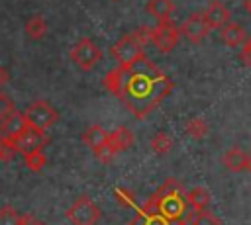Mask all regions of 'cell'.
Instances as JSON below:
<instances>
[{"label": "cell", "instance_id": "cell-1", "mask_svg": "<svg viewBox=\"0 0 251 225\" xmlns=\"http://www.w3.org/2000/svg\"><path fill=\"white\" fill-rule=\"evenodd\" d=\"M173 86V80L145 55L116 67L104 76V88L137 119L147 117L171 94Z\"/></svg>", "mask_w": 251, "mask_h": 225}, {"label": "cell", "instance_id": "cell-2", "mask_svg": "<svg viewBox=\"0 0 251 225\" xmlns=\"http://www.w3.org/2000/svg\"><path fill=\"white\" fill-rule=\"evenodd\" d=\"M186 200H184V188L176 178H167L161 188L137 209L147 211V213H161L167 219H178V217H188L192 211L186 215Z\"/></svg>", "mask_w": 251, "mask_h": 225}, {"label": "cell", "instance_id": "cell-3", "mask_svg": "<svg viewBox=\"0 0 251 225\" xmlns=\"http://www.w3.org/2000/svg\"><path fill=\"white\" fill-rule=\"evenodd\" d=\"M24 119H25V125L41 129V131H47L49 127H53L57 123L59 113L47 100H35L25 108Z\"/></svg>", "mask_w": 251, "mask_h": 225}, {"label": "cell", "instance_id": "cell-4", "mask_svg": "<svg viewBox=\"0 0 251 225\" xmlns=\"http://www.w3.org/2000/svg\"><path fill=\"white\" fill-rule=\"evenodd\" d=\"M180 39V31L178 25L173 20L167 22H157L155 27H151V37L149 43L159 51V53H169L178 45Z\"/></svg>", "mask_w": 251, "mask_h": 225}, {"label": "cell", "instance_id": "cell-5", "mask_svg": "<svg viewBox=\"0 0 251 225\" xmlns=\"http://www.w3.org/2000/svg\"><path fill=\"white\" fill-rule=\"evenodd\" d=\"M100 59H102V51L90 37L78 39L71 49V61L80 70H92L100 63Z\"/></svg>", "mask_w": 251, "mask_h": 225}, {"label": "cell", "instance_id": "cell-6", "mask_svg": "<svg viewBox=\"0 0 251 225\" xmlns=\"http://www.w3.org/2000/svg\"><path fill=\"white\" fill-rule=\"evenodd\" d=\"M100 207L88 198L80 196L73 202V205L67 209V217L73 225H96L100 221Z\"/></svg>", "mask_w": 251, "mask_h": 225}, {"label": "cell", "instance_id": "cell-7", "mask_svg": "<svg viewBox=\"0 0 251 225\" xmlns=\"http://www.w3.org/2000/svg\"><path fill=\"white\" fill-rule=\"evenodd\" d=\"M110 53H112V57L120 63V65H126V63H131V61H135V59H139V57H143L145 55V51H143V45L131 35V33H126V35H122L112 47H110Z\"/></svg>", "mask_w": 251, "mask_h": 225}, {"label": "cell", "instance_id": "cell-8", "mask_svg": "<svg viewBox=\"0 0 251 225\" xmlns=\"http://www.w3.org/2000/svg\"><path fill=\"white\" fill-rule=\"evenodd\" d=\"M12 143L16 147V153H29V151H35V149H43L47 143H49V135L41 129H35V127H29L25 125L20 133H16L12 137Z\"/></svg>", "mask_w": 251, "mask_h": 225}, {"label": "cell", "instance_id": "cell-9", "mask_svg": "<svg viewBox=\"0 0 251 225\" xmlns=\"http://www.w3.org/2000/svg\"><path fill=\"white\" fill-rule=\"evenodd\" d=\"M210 29H212V27H210L208 22L204 20L202 12H196V14L188 16V18L178 25L180 35H184V37H186L188 41H192V43L204 41V37H208Z\"/></svg>", "mask_w": 251, "mask_h": 225}, {"label": "cell", "instance_id": "cell-10", "mask_svg": "<svg viewBox=\"0 0 251 225\" xmlns=\"http://www.w3.org/2000/svg\"><path fill=\"white\" fill-rule=\"evenodd\" d=\"M202 16H204V20L208 22V25H210L212 29H220L224 23H227V22L231 20V14H229L227 6H226L224 2H220V0L210 2L208 8L202 12Z\"/></svg>", "mask_w": 251, "mask_h": 225}, {"label": "cell", "instance_id": "cell-11", "mask_svg": "<svg viewBox=\"0 0 251 225\" xmlns=\"http://www.w3.org/2000/svg\"><path fill=\"white\" fill-rule=\"evenodd\" d=\"M129 225H188V217H178V219H167L161 213H147L137 209L135 217L129 221Z\"/></svg>", "mask_w": 251, "mask_h": 225}, {"label": "cell", "instance_id": "cell-12", "mask_svg": "<svg viewBox=\"0 0 251 225\" xmlns=\"http://www.w3.org/2000/svg\"><path fill=\"white\" fill-rule=\"evenodd\" d=\"M220 35L224 39V43L227 47H241V43L245 41V27L239 23V22H227L220 27Z\"/></svg>", "mask_w": 251, "mask_h": 225}, {"label": "cell", "instance_id": "cell-13", "mask_svg": "<svg viewBox=\"0 0 251 225\" xmlns=\"http://www.w3.org/2000/svg\"><path fill=\"white\" fill-rule=\"evenodd\" d=\"M133 139H135V137H133L131 129H127V127H118V129H114L112 133H108V145L112 147V151H114L116 155L127 151V149L133 145Z\"/></svg>", "mask_w": 251, "mask_h": 225}, {"label": "cell", "instance_id": "cell-14", "mask_svg": "<svg viewBox=\"0 0 251 225\" xmlns=\"http://www.w3.org/2000/svg\"><path fill=\"white\" fill-rule=\"evenodd\" d=\"M24 127H25V119H24V113L18 112V110L10 112L6 117L0 119V133L6 135V137H14V135L20 133Z\"/></svg>", "mask_w": 251, "mask_h": 225}, {"label": "cell", "instance_id": "cell-15", "mask_svg": "<svg viewBox=\"0 0 251 225\" xmlns=\"http://www.w3.org/2000/svg\"><path fill=\"white\" fill-rule=\"evenodd\" d=\"M145 8H147L149 16H153L157 22H167V20H171L173 14H175V4H173V0H149Z\"/></svg>", "mask_w": 251, "mask_h": 225}, {"label": "cell", "instance_id": "cell-16", "mask_svg": "<svg viewBox=\"0 0 251 225\" xmlns=\"http://www.w3.org/2000/svg\"><path fill=\"white\" fill-rule=\"evenodd\" d=\"M24 29H25V35L29 39L39 41V39H43L47 35V22H45V18L41 14H33V16L27 18Z\"/></svg>", "mask_w": 251, "mask_h": 225}, {"label": "cell", "instance_id": "cell-17", "mask_svg": "<svg viewBox=\"0 0 251 225\" xmlns=\"http://www.w3.org/2000/svg\"><path fill=\"white\" fill-rule=\"evenodd\" d=\"M184 200H186V205H190L194 211L196 209H206L210 205V192L204 186H196V188H192L184 194Z\"/></svg>", "mask_w": 251, "mask_h": 225}, {"label": "cell", "instance_id": "cell-18", "mask_svg": "<svg viewBox=\"0 0 251 225\" xmlns=\"http://www.w3.org/2000/svg\"><path fill=\"white\" fill-rule=\"evenodd\" d=\"M82 141L84 145H88L92 151H96L98 147H102L108 141V131L102 125H90L84 133H82Z\"/></svg>", "mask_w": 251, "mask_h": 225}, {"label": "cell", "instance_id": "cell-19", "mask_svg": "<svg viewBox=\"0 0 251 225\" xmlns=\"http://www.w3.org/2000/svg\"><path fill=\"white\" fill-rule=\"evenodd\" d=\"M245 155L247 153H243L241 149H227L226 153H224V164L231 170V172H241L243 168H245Z\"/></svg>", "mask_w": 251, "mask_h": 225}, {"label": "cell", "instance_id": "cell-20", "mask_svg": "<svg viewBox=\"0 0 251 225\" xmlns=\"http://www.w3.org/2000/svg\"><path fill=\"white\" fill-rule=\"evenodd\" d=\"M184 131H186V135H190L192 139L198 141V139L208 135V123L204 117H192L184 123Z\"/></svg>", "mask_w": 251, "mask_h": 225}, {"label": "cell", "instance_id": "cell-21", "mask_svg": "<svg viewBox=\"0 0 251 225\" xmlns=\"http://www.w3.org/2000/svg\"><path fill=\"white\" fill-rule=\"evenodd\" d=\"M171 149H173V137H171L169 133L159 131V133L153 135V139H151V151H153V153L165 155V153H169Z\"/></svg>", "mask_w": 251, "mask_h": 225}, {"label": "cell", "instance_id": "cell-22", "mask_svg": "<svg viewBox=\"0 0 251 225\" xmlns=\"http://www.w3.org/2000/svg\"><path fill=\"white\" fill-rule=\"evenodd\" d=\"M45 164H47V157H45L43 149H35V151L25 153V166H27L29 170L39 172V170L45 168Z\"/></svg>", "mask_w": 251, "mask_h": 225}, {"label": "cell", "instance_id": "cell-23", "mask_svg": "<svg viewBox=\"0 0 251 225\" xmlns=\"http://www.w3.org/2000/svg\"><path fill=\"white\" fill-rule=\"evenodd\" d=\"M190 223L192 225H220V219L212 211H208V207H206V209H196V211L192 209Z\"/></svg>", "mask_w": 251, "mask_h": 225}, {"label": "cell", "instance_id": "cell-24", "mask_svg": "<svg viewBox=\"0 0 251 225\" xmlns=\"http://www.w3.org/2000/svg\"><path fill=\"white\" fill-rule=\"evenodd\" d=\"M114 196H116V200H118V203H120L122 207H133V209L139 207L135 196H133L131 190H127V188H116Z\"/></svg>", "mask_w": 251, "mask_h": 225}, {"label": "cell", "instance_id": "cell-25", "mask_svg": "<svg viewBox=\"0 0 251 225\" xmlns=\"http://www.w3.org/2000/svg\"><path fill=\"white\" fill-rule=\"evenodd\" d=\"M18 219H20V213L12 205L0 207V225H18Z\"/></svg>", "mask_w": 251, "mask_h": 225}, {"label": "cell", "instance_id": "cell-26", "mask_svg": "<svg viewBox=\"0 0 251 225\" xmlns=\"http://www.w3.org/2000/svg\"><path fill=\"white\" fill-rule=\"evenodd\" d=\"M16 155V147L12 143V137L2 135L0 137V160H10Z\"/></svg>", "mask_w": 251, "mask_h": 225}, {"label": "cell", "instance_id": "cell-27", "mask_svg": "<svg viewBox=\"0 0 251 225\" xmlns=\"http://www.w3.org/2000/svg\"><path fill=\"white\" fill-rule=\"evenodd\" d=\"M16 110V104H14V100L6 94V92H0V119L2 117H6L10 112H14Z\"/></svg>", "mask_w": 251, "mask_h": 225}, {"label": "cell", "instance_id": "cell-28", "mask_svg": "<svg viewBox=\"0 0 251 225\" xmlns=\"http://www.w3.org/2000/svg\"><path fill=\"white\" fill-rule=\"evenodd\" d=\"M94 155H96V158H98L100 162H110V160L116 157V153L112 151V147L108 145V141H106L102 147H98V149L94 151Z\"/></svg>", "mask_w": 251, "mask_h": 225}, {"label": "cell", "instance_id": "cell-29", "mask_svg": "<svg viewBox=\"0 0 251 225\" xmlns=\"http://www.w3.org/2000/svg\"><path fill=\"white\" fill-rule=\"evenodd\" d=\"M239 59L245 67L251 68V37H245V41L241 43V53H239Z\"/></svg>", "mask_w": 251, "mask_h": 225}, {"label": "cell", "instance_id": "cell-30", "mask_svg": "<svg viewBox=\"0 0 251 225\" xmlns=\"http://www.w3.org/2000/svg\"><path fill=\"white\" fill-rule=\"evenodd\" d=\"M131 35L145 47V45L149 43V37H151V27H137V29L131 31Z\"/></svg>", "mask_w": 251, "mask_h": 225}, {"label": "cell", "instance_id": "cell-31", "mask_svg": "<svg viewBox=\"0 0 251 225\" xmlns=\"http://www.w3.org/2000/svg\"><path fill=\"white\" fill-rule=\"evenodd\" d=\"M39 221L31 215V213H24V215H20V219H18V225H37Z\"/></svg>", "mask_w": 251, "mask_h": 225}, {"label": "cell", "instance_id": "cell-32", "mask_svg": "<svg viewBox=\"0 0 251 225\" xmlns=\"http://www.w3.org/2000/svg\"><path fill=\"white\" fill-rule=\"evenodd\" d=\"M10 82V72L4 68V67H0V88L4 86V84H8Z\"/></svg>", "mask_w": 251, "mask_h": 225}, {"label": "cell", "instance_id": "cell-33", "mask_svg": "<svg viewBox=\"0 0 251 225\" xmlns=\"http://www.w3.org/2000/svg\"><path fill=\"white\" fill-rule=\"evenodd\" d=\"M243 170L251 174V153H247V155H245V168H243Z\"/></svg>", "mask_w": 251, "mask_h": 225}, {"label": "cell", "instance_id": "cell-34", "mask_svg": "<svg viewBox=\"0 0 251 225\" xmlns=\"http://www.w3.org/2000/svg\"><path fill=\"white\" fill-rule=\"evenodd\" d=\"M243 6H245V10L251 14V0H245V4H243Z\"/></svg>", "mask_w": 251, "mask_h": 225}, {"label": "cell", "instance_id": "cell-35", "mask_svg": "<svg viewBox=\"0 0 251 225\" xmlns=\"http://www.w3.org/2000/svg\"><path fill=\"white\" fill-rule=\"evenodd\" d=\"M37 225H45V223H41V221H39V223H37Z\"/></svg>", "mask_w": 251, "mask_h": 225}, {"label": "cell", "instance_id": "cell-36", "mask_svg": "<svg viewBox=\"0 0 251 225\" xmlns=\"http://www.w3.org/2000/svg\"><path fill=\"white\" fill-rule=\"evenodd\" d=\"M114 2H118V0H114Z\"/></svg>", "mask_w": 251, "mask_h": 225}]
</instances>
